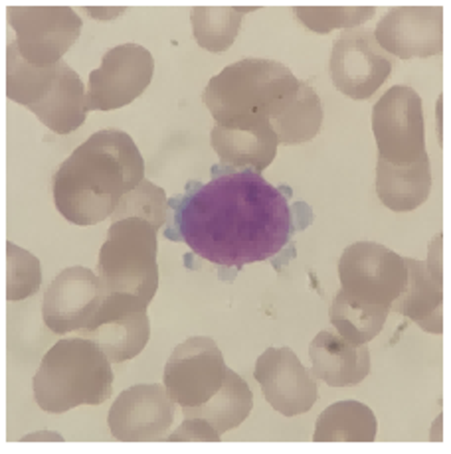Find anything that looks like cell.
Wrapping results in <instances>:
<instances>
[{
  "label": "cell",
  "instance_id": "cell-12",
  "mask_svg": "<svg viewBox=\"0 0 451 454\" xmlns=\"http://www.w3.org/2000/svg\"><path fill=\"white\" fill-rule=\"evenodd\" d=\"M154 74L151 51L138 43H121L101 58L88 82V111H113L133 103Z\"/></svg>",
  "mask_w": 451,
  "mask_h": 454
},
{
  "label": "cell",
  "instance_id": "cell-5",
  "mask_svg": "<svg viewBox=\"0 0 451 454\" xmlns=\"http://www.w3.org/2000/svg\"><path fill=\"white\" fill-rule=\"evenodd\" d=\"M157 231L145 217H123L109 225L95 270L106 293H127L153 302L159 289Z\"/></svg>",
  "mask_w": 451,
  "mask_h": 454
},
{
  "label": "cell",
  "instance_id": "cell-33",
  "mask_svg": "<svg viewBox=\"0 0 451 454\" xmlns=\"http://www.w3.org/2000/svg\"><path fill=\"white\" fill-rule=\"evenodd\" d=\"M83 12L91 14L98 20H113L125 12V8H83Z\"/></svg>",
  "mask_w": 451,
  "mask_h": 454
},
{
  "label": "cell",
  "instance_id": "cell-19",
  "mask_svg": "<svg viewBox=\"0 0 451 454\" xmlns=\"http://www.w3.org/2000/svg\"><path fill=\"white\" fill-rule=\"evenodd\" d=\"M309 357L313 375L328 387L359 386L370 373L367 344H352L338 332L320 330L309 346Z\"/></svg>",
  "mask_w": 451,
  "mask_h": 454
},
{
  "label": "cell",
  "instance_id": "cell-10",
  "mask_svg": "<svg viewBox=\"0 0 451 454\" xmlns=\"http://www.w3.org/2000/svg\"><path fill=\"white\" fill-rule=\"evenodd\" d=\"M149 304L135 294L106 293L99 310L77 334L93 340L113 364L133 360L151 338Z\"/></svg>",
  "mask_w": 451,
  "mask_h": 454
},
{
  "label": "cell",
  "instance_id": "cell-6",
  "mask_svg": "<svg viewBox=\"0 0 451 454\" xmlns=\"http://www.w3.org/2000/svg\"><path fill=\"white\" fill-rule=\"evenodd\" d=\"M341 289L354 299L392 310L407 283L406 259L375 241H357L338 259Z\"/></svg>",
  "mask_w": 451,
  "mask_h": 454
},
{
  "label": "cell",
  "instance_id": "cell-30",
  "mask_svg": "<svg viewBox=\"0 0 451 454\" xmlns=\"http://www.w3.org/2000/svg\"><path fill=\"white\" fill-rule=\"evenodd\" d=\"M6 301L19 302L40 291L42 267L38 257L14 243H6Z\"/></svg>",
  "mask_w": 451,
  "mask_h": 454
},
{
  "label": "cell",
  "instance_id": "cell-14",
  "mask_svg": "<svg viewBox=\"0 0 451 454\" xmlns=\"http://www.w3.org/2000/svg\"><path fill=\"white\" fill-rule=\"evenodd\" d=\"M254 378L267 403L283 417L307 413L319 399L315 375H311L291 348H267L257 357Z\"/></svg>",
  "mask_w": 451,
  "mask_h": 454
},
{
  "label": "cell",
  "instance_id": "cell-20",
  "mask_svg": "<svg viewBox=\"0 0 451 454\" xmlns=\"http://www.w3.org/2000/svg\"><path fill=\"white\" fill-rule=\"evenodd\" d=\"M36 115L42 125L51 133L67 135L80 129L88 115V91L82 77L77 75L69 64L59 62L56 67L54 83L44 98L28 107Z\"/></svg>",
  "mask_w": 451,
  "mask_h": 454
},
{
  "label": "cell",
  "instance_id": "cell-28",
  "mask_svg": "<svg viewBox=\"0 0 451 454\" xmlns=\"http://www.w3.org/2000/svg\"><path fill=\"white\" fill-rule=\"evenodd\" d=\"M293 14L315 34H328L333 30L359 28L376 14L372 6H297Z\"/></svg>",
  "mask_w": 451,
  "mask_h": 454
},
{
  "label": "cell",
  "instance_id": "cell-27",
  "mask_svg": "<svg viewBox=\"0 0 451 454\" xmlns=\"http://www.w3.org/2000/svg\"><path fill=\"white\" fill-rule=\"evenodd\" d=\"M56 67H38L20 56L16 40H11L6 46V98L30 107L40 98H44L54 83Z\"/></svg>",
  "mask_w": 451,
  "mask_h": 454
},
{
  "label": "cell",
  "instance_id": "cell-17",
  "mask_svg": "<svg viewBox=\"0 0 451 454\" xmlns=\"http://www.w3.org/2000/svg\"><path fill=\"white\" fill-rule=\"evenodd\" d=\"M407 283L392 304V310L415 322L430 334L444 332V269H441V233L430 243L426 261L406 257Z\"/></svg>",
  "mask_w": 451,
  "mask_h": 454
},
{
  "label": "cell",
  "instance_id": "cell-26",
  "mask_svg": "<svg viewBox=\"0 0 451 454\" xmlns=\"http://www.w3.org/2000/svg\"><path fill=\"white\" fill-rule=\"evenodd\" d=\"M254 11L256 8L240 6H196L190 11L194 40L206 51L220 54V51H226L236 42L244 14Z\"/></svg>",
  "mask_w": 451,
  "mask_h": 454
},
{
  "label": "cell",
  "instance_id": "cell-1",
  "mask_svg": "<svg viewBox=\"0 0 451 454\" xmlns=\"http://www.w3.org/2000/svg\"><path fill=\"white\" fill-rule=\"evenodd\" d=\"M206 184L178 198L180 239L214 265L241 269L275 257L291 238L293 209L285 192L251 168H214Z\"/></svg>",
  "mask_w": 451,
  "mask_h": 454
},
{
  "label": "cell",
  "instance_id": "cell-4",
  "mask_svg": "<svg viewBox=\"0 0 451 454\" xmlns=\"http://www.w3.org/2000/svg\"><path fill=\"white\" fill-rule=\"evenodd\" d=\"M299 80L289 67L264 58H246L224 67L202 91V101L214 123L265 115L272 103L297 87Z\"/></svg>",
  "mask_w": 451,
  "mask_h": 454
},
{
  "label": "cell",
  "instance_id": "cell-21",
  "mask_svg": "<svg viewBox=\"0 0 451 454\" xmlns=\"http://www.w3.org/2000/svg\"><path fill=\"white\" fill-rule=\"evenodd\" d=\"M267 119L280 138V145H301L317 137L323 123V105L313 87L307 82H299L295 90L272 103Z\"/></svg>",
  "mask_w": 451,
  "mask_h": 454
},
{
  "label": "cell",
  "instance_id": "cell-18",
  "mask_svg": "<svg viewBox=\"0 0 451 454\" xmlns=\"http://www.w3.org/2000/svg\"><path fill=\"white\" fill-rule=\"evenodd\" d=\"M210 143L222 164L264 172L275 159L280 138L265 115H249L214 123Z\"/></svg>",
  "mask_w": 451,
  "mask_h": 454
},
{
  "label": "cell",
  "instance_id": "cell-31",
  "mask_svg": "<svg viewBox=\"0 0 451 454\" xmlns=\"http://www.w3.org/2000/svg\"><path fill=\"white\" fill-rule=\"evenodd\" d=\"M220 433L206 421L204 417H185L175 433H170L164 442H220Z\"/></svg>",
  "mask_w": 451,
  "mask_h": 454
},
{
  "label": "cell",
  "instance_id": "cell-2",
  "mask_svg": "<svg viewBox=\"0 0 451 454\" xmlns=\"http://www.w3.org/2000/svg\"><path fill=\"white\" fill-rule=\"evenodd\" d=\"M145 180V160L135 141L119 129H103L58 166L51 178L54 204L69 223L98 225L121 198Z\"/></svg>",
  "mask_w": 451,
  "mask_h": 454
},
{
  "label": "cell",
  "instance_id": "cell-32",
  "mask_svg": "<svg viewBox=\"0 0 451 454\" xmlns=\"http://www.w3.org/2000/svg\"><path fill=\"white\" fill-rule=\"evenodd\" d=\"M64 442V436L58 434V433H51V431H36L32 434H26L20 439V442Z\"/></svg>",
  "mask_w": 451,
  "mask_h": 454
},
{
  "label": "cell",
  "instance_id": "cell-22",
  "mask_svg": "<svg viewBox=\"0 0 451 454\" xmlns=\"http://www.w3.org/2000/svg\"><path fill=\"white\" fill-rule=\"evenodd\" d=\"M431 168L430 156L410 164H390L380 160L376 164V194L392 212H412L430 198Z\"/></svg>",
  "mask_w": 451,
  "mask_h": 454
},
{
  "label": "cell",
  "instance_id": "cell-8",
  "mask_svg": "<svg viewBox=\"0 0 451 454\" xmlns=\"http://www.w3.org/2000/svg\"><path fill=\"white\" fill-rule=\"evenodd\" d=\"M8 22L16 34L20 56L38 67L62 62L82 34V19L69 6H11Z\"/></svg>",
  "mask_w": 451,
  "mask_h": 454
},
{
  "label": "cell",
  "instance_id": "cell-25",
  "mask_svg": "<svg viewBox=\"0 0 451 454\" xmlns=\"http://www.w3.org/2000/svg\"><path fill=\"white\" fill-rule=\"evenodd\" d=\"M388 312V307L359 301L341 289L328 310V318L338 334H343L349 342L368 344L383 332Z\"/></svg>",
  "mask_w": 451,
  "mask_h": 454
},
{
  "label": "cell",
  "instance_id": "cell-9",
  "mask_svg": "<svg viewBox=\"0 0 451 454\" xmlns=\"http://www.w3.org/2000/svg\"><path fill=\"white\" fill-rule=\"evenodd\" d=\"M228 373L218 344L208 336L180 342L164 364L162 383L170 399L182 409L204 405L222 387Z\"/></svg>",
  "mask_w": 451,
  "mask_h": 454
},
{
  "label": "cell",
  "instance_id": "cell-13",
  "mask_svg": "<svg viewBox=\"0 0 451 454\" xmlns=\"http://www.w3.org/2000/svg\"><path fill=\"white\" fill-rule=\"evenodd\" d=\"M175 401L164 383H138L113 401L107 425L121 442H162L175 423Z\"/></svg>",
  "mask_w": 451,
  "mask_h": 454
},
{
  "label": "cell",
  "instance_id": "cell-15",
  "mask_svg": "<svg viewBox=\"0 0 451 454\" xmlns=\"http://www.w3.org/2000/svg\"><path fill=\"white\" fill-rule=\"evenodd\" d=\"M106 289L101 278L88 267H67L44 293L42 317L54 334H69L88 326L93 314L99 310Z\"/></svg>",
  "mask_w": 451,
  "mask_h": 454
},
{
  "label": "cell",
  "instance_id": "cell-23",
  "mask_svg": "<svg viewBox=\"0 0 451 454\" xmlns=\"http://www.w3.org/2000/svg\"><path fill=\"white\" fill-rule=\"evenodd\" d=\"M378 421L360 401L346 399L328 405L315 423L313 442H375Z\"/></svg>",
  "mask_w": 451,
  "mask_h": 454
},
{
  "label": "cell",
  "instance_id": "cell-11",
  "mask_svg": "<svg viewBox=\"0 0 451 454\" xmlns=\"http://www.w3.org/2000/svg\"><path fill=\"white\" fill-rule=\"evenodd\" d=\"M328 74L343 95L364 101L372 98L392 74V59L378 43L375 30L349 28L333 43Z\"/></svg>",
  "mask_w": 451,
  "mask_h": 454
},
{
  "label": "cell",
  "instance_id": "cell-24",
  "mask_svg": "<svg viewBox=\"0 0 451 454\" xmlns=\"http://www.w3.org/2000/svg\"><path fill=\"white\" fill-rule=\"evenodd\" d=\"M254 407V393L236 372L228 368L222 387L204 405L185 409V417H204L220 434L236 429L246 421Z\"/></svg>",
  "mask_w": 451,
  "mask_h": 454
},
{
  "label": "cell",
  "instance_id": "cell-3",
  "mask_svg": "<svg viewBox=\"0 0 451 454\" xmlns=\"http://www.w3.org/2000/svg\"><path fill=\"white\" fill-rule=\"evenodd\" d=\"M34 399L46 413L101 405L113 395L111 360L90 338H64L42 357L34 375Z\"/></svg>",
  "mask_w": 451,
  "mask_h": 454
},
{
  "label": "cell",
  "instance_id": "cell-7",
  "mask_svg": "<svg viewBox=\"0 0 451 454\" xmlns=\"http://www.w3.org/2000/svg\"><path fill=\"white\" fill-rule=\"evenodd\" d=\"M372 133L380 160L410 164L428 154L420 95L406 85L390 87L372 109Z\"/></svg>",
  "mask_w": 451,
  "mask_h": 454
},
{
  "label": "cell",
  "instance_id": "cell-29",
  "mask_svg": "<svg viewBox=\"0 0 451 454\" xmlns=\"http://www.w3.org/2000/svg\"><path fill=\"white\" fill-rule=\"evenodd\" d=\"M123 217H145L157 230L167 223L169 217V200L164 190L154 186L149 180H141L131 192L121 198L115 212L111 214V222L123 220Z\"/></svg>",
  "mask_w": 451,
  "mask_h": 454
},
{
  "label": "cell",
  "instance_id": "cell-16",
  "mask_svg": "<svg viewBox=\"0 0 451 454\" xmlns=\"http://www.w3.org/2000/svg\"><path fill=\"white\" fill-rule=\"evenodd\" d=\"M375 36L388 54L400 59L439 56L444 50V8H390L375 28Z\"/></svg>",
  "mask_w": 451,
  "mask_h": 454
}]
</instances>
